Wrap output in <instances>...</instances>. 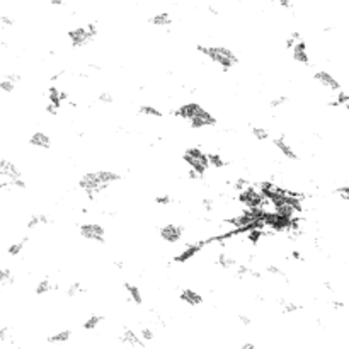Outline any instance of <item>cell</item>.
Wrapping results in <instances>:
<instances>
[{
  "instance_id": "6da1fadb",
  "label": "cell",
  "mask_w": 349,
  "mask_h": 349,
  "mask_svg": "<svg viewBox=\"0 0 349 349\" xmlns=\"http://www.w3.org/2000/svg\"><path fill=\"white\" fill-rule=\"evenodd\" d=\"M196 50L199 53H203L204 56H208L210 60H213L216 65H220L223 70H229L234 65L239 63V56L235 55L234 51L225 48V46H204V45H198Z\"/></svg>"
},
{
  "instance_id": "7a4b0ae2",
  "label": "cell",
  "mask_w": 349,
  "mask_h": 349,
  "mask_svg": "<svg viewBox=\"0 0 349 349\" xmlns=\"http://www.w3.org/2000/svg\"><path fill=\"white\" fill-rule=\"evenodd\" d=\"M96 36H97L96 23H89L87 26H84V28H75L68 31V39H70L72 46H75V48L89 45Z\"/></svg>"
},
{
  "instance_id": "3957f363",
  "label": "cell",
  "mask_w": 349,
  "mask_h": 349,
  "mask_svg": "<svg viewBox=\"0 0 349 349\" xmlns=\"http://www.w3.org/2000/svg\"><path fill=\"white\" fill-rule=\"evenodd\" d=\"M184 162L188 163L189 169H193V171H196L201 176H204V172L208 171V158H206V153L203 150H199L198 147H191V149H188L184 152Z\"/></svg>"
},
{
  "instance_id": "277c9868",
  "label": "cell",
  "mask_w": 349,
  "mask_h": 349,
  "mask_svg": "<svg viewBox=\"0 0 349 349\" xmlns=\"http://www.w3.org/2000/svg\"><path fill=\"white\" fill-rule=\"evenodd\" d=\"M237 199H239V203L244 206L245 210H252V208L266 210V204H269V201L264 199L261 194H259L257 188H254V186H247L244 191H240Z\"/></svg>"
},
{
  "instance_id": "5b68a950",
  "label": "cell",
  "mask_w": 349,
  "mask_h": 349,
  "mask_svg": "<svg viewBox=\"0 0 349 349\" xmlns=\"http://www.w3.org/2000/svg\"><path fill=\"white\" fill-rule=\"evenodd\" d=\"M78 232L84 239L91 240V242H97V244H104L106 242V235H104V227L99 223H84L78 227Z\"/></svg>"
},
{
  "instance_id": "8992f818",
  "label": "cell",
  "mask_w": 349,
  "mask_h": 349,
  "mask_svg": "<svg viewBox=\"0 0 349 349\" xmlns=\"http://www.w3.org/2000/svg\"><path fill=\"white\" fill-rule=\"evenodd\" d=\"M78 186H80L84 191L87 193L89 198H94V194L96 193H102L104 188L100 186L99 181H97V174L96 172H87L84 174V176L80 177V181H78Z\"/></svg>"
},
{
  "instance_id": "52a82bcc",
  "label": "cell",
  "mask_w": 349,
  "mask_h": 349,
  "mask_svg": "<svg viewBox=\"0 0 349 349\" xmlns=\"http://www.w3.org/2000/svg\"><path fill=\"white\" fill-rule=\"evenodd\" d=\"M158 235H160V239L163 242H167V244H177V242L182 239L184 229L181 225L167 223V225H163L160 230H158Z\"/></svg>"
},
{
  "instance_id": "ba28073f",
  "label": "cell",
  "mask_w": 349,
  "mask_h": 349,
  "mask_svg": "<svg viewBox=\"0 0 349 349\" xmlns=\"http://www.w3.org/2000/svg\"><path fill=\"white\" fill-rule=\"evenodd\" d=\"M203 109L198 102H186V104H182L181 108H177V109H174L171 111V114H174L176 118H181V119H188V121H191L194 116H196L199 111Z\"/></svg>"
},
{
  "instance_id": "9c48e42d",
  "label": "cell",
  "mask_w": 349,
  "mask_h": 349,
  "mask_svg": "<svg viewBox=\"0 0 349 349\" xmlns=\"http://www.w3.org/2000/svg\"><path fill=\"white\" fill-rule=\"evenodd\" d=\"M189 123H191V128L201 130V128H204V126H215L216 125V118L203 108L191 121H189Z\"/></svg>"
},
{
  "instance_id": "30bf717a",
  "label": "cell",
  "mask_w": 349,
  "mask_h": 349,
  "mask_svg": "<svg viewBox=\"0 0 349 349\" xmlns=\"http://www.w3.org/2000/svg\"><path fill=\"white\" fill-rule=\"evenodd\" d=\"M206 245V242L204 240H198V242H193V244H189L186 245V249H184L179 256L174 257V261L179 262V264H182V262H186L189 261V259H193L196 254H199L201 251H203V247Z\"/></svg>"
},
{
  "instance_id": "8fae6325",
  "label": "cell",
  "mask_w": 349,
  "mask_h": 349,
  "mask_svg": "<svg viewBox=\"0 0 349 349\" xmlns=\"http://www.w3.org/2000/svg\"><path fill=\"white\" fill-rule=\"evenodd\" d=\"M314 77H315V80H317V82H320L322 86L327 87V89H331V91H337V92L341 91V84H339V80H337L336 77H332L329 72L319 70V72H315V73H314Z\"/></svg>"
},
{
  "instance_id": "7c38bea8",
  "label": "cell",
  "mask_w": 349,
  "mask_h": 349,
  "mask_svg": "<svg viewBox=\"0 0 349 349\" xmlns=\"http://www.w3.org/2000/svg\"><path fill=\"white\" fill-rule=\"evenodd\" d=\"M0 177L2 181H9V179H20L23 174L10 160H0Z\"/></svg>"
},
{
  "instance_id": "4fadbf2b",
  "label": "cell",
  "mask_w": 349,
  "mask_h": 349,
  "mask_svg": "<svg viewBox=\"0 0 349 349\" xmlns=\"http://www.w3.org/2000/svg\"><path fill=\"white\" fill-rule=\"evenodd\" d=\"M292 55H293V60L301 63V65H309V63H310L309 51H306V43H305L303 39H300L298 43L293 46Z\"/></svg>"
},
{
  "instance_id": "5bb4252c",
  "label": "cell",
  "mask_w": 349,
  "mask_h": 349,
  "mask_svg": "<svg viewBox=\"0 0 349 349\" xmlns=\"http://www.w3.org/2000/svg\"><path fill=\"white\" fill-rule=\"evenodd\" d=\"M273 143L274 147L283 153L284 157L288 158V160H298V155H297V152L293 150V147L286 143V140L283 138V136H276V138L273 140Z\"/></svg>"
},
{
  "instance_id": "9a60e30c",
  "label": "cell",
  "mask_w": 349,
  "mask_h": 349,
  "mask_svg": "<svg viewBox=\"0 0 349 349\" xmlns=\"http://www.w3.org/2000/svg\"><path fill=\"white\" fill-rule=\"evenodd\" d=\"M29 145L31 147H36V149H43V150H48L51 147V138L43 131H36V133L31 135L29 138Z\"/></svg>"
},
{
  "instance_id": "2e32d148",
  "label": "cell",
  "mask_w": 349,
  "mask_h": 349,
  "mask_svg": "<svg viewBox=\"0 0 349 349\" xmlns=\"http://www.w3.org/2000/svg\"><path fill=\"white\" fill-rule=\"evenodd\" d=\"M96 174H97V181H99V184H100V186H102L104 189H108V188L111 186V184L118 182L119 179H121L119 174H116V172H113V171H97Z\"/></svg>"
},
{
  "instance_id": "e0dca14e",
  "label": "cell",
  "mask_w": 349,
  "mask_h": 349,
  "mask_svg": "<svg viewBox=\"0 0 349 349\" xmlns=\"http://www.w3.org/2000/svg\"><path fill=\"white\" fill-rule=\"evenodd\" d=\"M179 298H181L184 303H188L191 306H198V305L203 303V297H201L198 292L191 290V288H184L181 292V295H179Z\"/></svg>"
},
{
  "instance_id": "ac0fdd59",
  "label": "cell",
  "mask_w": 349,
  "mask_h": 349,
  "mask_svg": "<svg viewBox=\"0 0 349 349\" xmlns=\"http://www.w3.org/2000/svg\"><path fill=\"white\" fill-rule=\"evenodd\" d=\"M121 341H123L125 344L131 346V347H143L145 346V342L140 339L138 334H136L135 331H131V329H125L123 336H121Z\"/></svg>"
},
{
  "instance_id": "d6986e66",
  "label": "cell",
  "mask_w": 349,
  "mask_h": 349,
  "mask_svg": "<svg viewBox=\"0 0 349 349\" xmlns=\"http://www.w3.org/2000/svg\"><path fill=\"white\" fill-rule=\"evenodd\" d=\"M125 290H126V293H128L130 301H133L135 305L143 303V295H141V290L138 286H135V284H131V283H125Z\"/></svg>"
},
{
  "instance_id": "ffe728a7",
  "label": "cell",
  "mask_w": 349,
  "mask_h": 349,
  "mask_svg": "<svg viewBox=\"0 0 349 349\" xmlns=\"http://www.w3.org/2000/svg\"><path fill=\"white\" fill-rule=\"evenodd\" d=\"M150 24L153 26H158V28H167V26L172 24V17L169 12H160V14H155L150 17Z\"/></svg>"
},
{
  "instance_id": "44dd1931",
  "label": "cell",
  "mask_w": 349,
  "mask_h": 349,
  "mask_svg": "<svg viewBox=\"0 0 349 349\" xmlns=\"http://www.w3.org/2000/svg\"><path fill=\"white\" fill-rule=\"evenodd\" d=\"M51 223V218L48 215H33L31 218L28 220V223H26V227H28V230H33L36 229L38 225H48Z\"/></svg>"
},
{
  "instance_id": "7402d4cb",
  "label": "cell",
  "mask_w": 349,
  "mask_h": 349,
  "mask_svg": "<svg viewBox=\"0 0 349 349\" xmlns=\"http://www.w3.org/2000/svg\"><path fill=\"white\" fill-rule=\"evenodd\" d=\"M70 336H72V332L65 329V331H58L56 334H53L48 337V342L50 344H63V342H67L68 339H70Z\"/></svg>"
},
{
  "instance_id": "603a6c76",
  "label": "cell",
  "mask_w": 349,
  "mask_h": 349,
  "mask_svg": "<svg viewBox=\"0 0 349 349\" xmlns=\"http://www.w3.org/2000/svg\"><path fill=\"white\" fill-rule=\"evenodd\" d=\"M206 158H208V166L210 167H215V169L225 167V160H223V157H221L220 153L210 152V153H206Z\"/></svg>"
},
{
  "instance_id": "cb8c5ba5",
  "label": "cell",
  "mask_w": 349,
  "mask_h": 349,
  "mask_svg": "<svg viewBox=\"0 0 349 349\" xmlns=\"http://www.w3.org/2000/svg\"><path fill=\"white\" fill-rule=\"evenodd\" d=\"M56 286L55 284H53L50 279H41V281L36 284V288H34V292H36V295H39V297H43V295H46V293H50L51 290H55Z\"/></svg>"
},
{
  "instance_id": "d4e9b609",
  "label": "cell",
  "mask_w": 349,
  "mask_h": 349,
  "mask_svg": "<svg viewBox=\"0 0 349 349\" xmlns=\"http://www.w3.org/2000/svg\"><path fill=\"white\" fill-rule=\"evenodd\" d=\"M264 235H266V232H264V230H259V229H251V230L245 234V239H247V242H249V244H252V245H257L259 242H261V239H262Z\"/></svg>"
},
{
  "instance_id": "484cf974",
  "label": "cell",
  "mask_w": 349,
  "mask_h": 349,
  "mask_svg": "<svg viewBox=\"0 0 349 349\" xmlns=\"http://www.w3.org/2000/svg\"><path fill=\"white\" fill-rule=\"evenodd\" d=\"M251 133H252L254 138L259 140V141H266V140H269V136H271L269 130L268 128H262V126H252Z\"/></svg>"
},
{
  "instance_id": "4316f807",
  "label": "cell",
  "mask_w": 349,
  "mask_h": 349,
  "mask_svg": "<svg viewBox=\"0 0 349 349\" xmlns=\"http://www.w3.org/2000/svg\"><path fill=\"white\" fill-rule=\"evenodd\" d=\"M216 264H218L221 269H230V268L235 266L237 261L232 256H227L225 252H221L220 256H218V259H216Z\"/></svg>"
},
{
  "instance_id": "83f0119b",
  "label": "cell",
  "mask_w": 349,
  "mask_h": 349,
  "mask_svg": "<svg viewBox=\"0 0 349 349\" xmlns=\"http://www.w3.org/2000/svg\"><path fill=\"white\" fill-rule=\"evenodd\" d=\"M48 100H50L48 104H53L55 108L60 109L61 104H63L61 99H60V89H58V87H50L48 89Z\"/></svg>"
},
{
  "instance_id": "f1b7e54d",
  "label": "cell",
  "mask_w": 349,
  "mask_h": 349,
  "mask_svg": "<svg viewBox=\"0 0 349 349\" xmlns=\"http://www.w3.org/2000/svg\"><path fill=\"white\" fill-rule=\"evenodd\" d=\"M329 106H331V108H346V106H347V94L344 91H339V92H337L336 99L329 100Z\"/></svg>"
},
{
  "instance_id": "f546056e",
  "label": "cell",
  "mask_w": 349,
  "mask_h": 349,
  "mask_svg": "<svg viewBox=\"0 0 349 349\" xmlns=\"http://www.w3.org/2000/svg\"><path fill=\"white\" fill-rule=\"evenodd\" d=\"M80 293H86V288H84L80 283L68 284L67 290H65V295H67L68 298H73V297H77V295H80Z\"/></svg>"
},
{
  "instance_id": "4dcf8cb0",
  "label": "cell",
  "mask_w": 349,
  "mask_h": 349,
  "mask_svg": "<svg viewBox=\"0 0 349 349\" xmlns=\"http://www.w3.org/2000/svg\"><path fill=\"white\" fill-rule=\"evenodd\" d=\"M26 242H28V237H24L23 240H19V242H15V244L12 245H9V249H7V254L9 256H12V257H17L20 252H23L24 249V245H26Z\"/></svg>"
},
{
  "instance_id": "1f68e13d",
  "label": "cell",
  "mask_w": 349,
  "mask_h": 349,
  "mask_svg": "<svg viewBox=\"0 0 349 349\" xmlns=\"http://www.w3.org/2000/svg\"><path fill=\"white\" fill-rule=\"evenodd\" d=\"M140 114L152 116V118H162V111L157 109V108H153V106H149V104L140 106Z\"/></svg>"
},
{
  "instance_id": "d6a6232c",
  "label": "cell",
  "mask_w": 349,
  "mask_h": 349,
  "mask_svg": "<svg viewBox=\"0 0 349 349\" xmlns=\"http://www.w3.org/2000/svg\"><path fill=\"white\" fill-rule=\"evenodd\" d=\"M14 274L10 269H0V286H5V284H14Z\"/></svg>"
},
{
  "instance_id": "836d02e7",
  "label": "cell",
  "mask_w": 349,
  "mask_h": 349,
  "mask_svg": "<svg viewBox=\"0 0 349 349\" xmlns=\"http://www.w3.org/2000/svg\"><path fill=\"white\" fill-rule=\"evenodd\" d=\"M100 322H102V315H91L86 322H84V329H86V331H94L100 324Z\"/></svg>"
},
{
  "instance_id": "e575fe53",
  "label": "cell",
  "mask_w": 349,
  "mask_h": 349,
  "mask_svg": "<svg viewBox=\"0 0 349 349\" xmlns=\"http://www.w3.org/2000/svg\"><path fill=\"white\" fill-rule=\"evenodd\" d=\"M288 102V97L286 96H278V97H274L269 100V108L271 109H278V108H281V106H284Z\"/></svg>"
},
{
  "instance_id": "d590c367",
  "label": "cell",
  "mask_w": 349,
  "mask_h": 349,
  "mask_svg": "<svg viewBox=\"0 0 349 349\" xmlns=\"http://www.w3.org/2000/svg\"><path fill=\"white\" fill-rule=\"evenodd\" d=\"M15 89V84H12L9 80L7 77H4L2 80H0V91L2 92H5V94H10Z\"/></svg>"
},
{
  "instance_id": "8d00e7d4",
  "label": "cell",
  "mask_w": 349,
  "mask_h": 349,
  "mask_svg": "<svg viewBox=\"0 0 349 349\" xmlns=\"http://www.w3.org/2000/svg\"><path fill=\"white\" fill-rule=\"evenodd\" d=\"M249 186V182L245 181L244 177H237L234 182H232V188H234V191L237 193H240V191H244V189Z\"/></svg>"
},
{
  "instance_id": "74e56055",
  "label": "cell",
  "mask_w": 349,
  "mask_h": 349,
  "mask_svg": "<svg viewBox=\"0 0 349 349\" xmlns=\"http://www.w3.org/2000/svg\"><path fill=\"white\" fill-rule=\"evenodd\" d=\"M266 273L273 274V276H279V278H284V271L276 264H268L266 266Z\"/></svg>"
},
{
  "instance_id": "f35d334b",
  "label": "cell",
  "mask_w": 349,
  "mask_h": 349,
  "mask_svg": "<svg viewBox=\"0 0 349 349\" xmlns=\"http://www.w3.org/2000/svg\"><path fill=\"white\" fill-rule=\"evenodd\" d=\"M281 305H283L284 314H295V312L300 310V305L293 303V301H281Z\"/></svg>"
},
{
  "instance_id": "ab89813d",
  "label": "cell",
  "mask_w": 349,
  "mask_h": 349,
  "mask_svg": "<svg viewBox=\"0 0 349 349\" xmlns=\"http://www.w3.org/2000/svg\"><path fill=\"white\" fill-rule=\"evenodd\" d=\"M301 38H300V33H292V36H290V38L284 41V46H286L288 50H293V46L298 43Z\"/></svg>"
},
{
  "instance_id": "60d3db41",
  "label": "cell",
  "mask_w": 349,
  "mask_h": 349,
  "mask_svg": "<svg viewBox=\"0 0 349 349\" xmlns=\"http://www.w3.org/2000/svg\"><path fill=\"white\" fill-rule=\"evenodd\" d=\"M140 336H141V339L143 341H153L155 339V332H153L150 327H143L140 332Z\"/></svg>"
},
{
  "instance_id": "b9f144b4",
  "label": "cell",
  "mask_w": 349,
  "mask_h": 349,
  "mask_svg": "<svg viewBox=\"0 0 349 349\" xmlns=\"http://www.w3.org/2000/svg\"><path fill=\"white\" fill-rule=\"evenodd\" d=\"M251 271H252L251 266H247V264H240V266L237 268V274H235V276L237 278H244V276H247V274H251Z\"/></svg>"
},
{
  "instance_id": "7bdbcfd3",
  "label": "cell",
  "mask_w": 349,
  "mask_h": 349,
  "mask_svg": "<svg viewBox=\"0 0 349 349\" xmlns=\"http://www.w3.org/2000/svg\"><path fill=\"white\" fill-rule=\"evenodd\" d=\"M336 194H337V196H341V199L346 203V201L349 199V188H347V184H344V186H341V188H337L336 189Z\"/></svg>"
},
{
  "instance_id": "ee69618b",
  "label": "cell",
  "mask_w": 349,
  "mask_h": 349,
  "mask_svg": "<svg viewBox=\"0 0 349 349\" xmlns=\"http://www.w3.org/2000/svg\"><path fill=\"white\" fill-rule=\"evenodd\" d=\"M155 203L160 204V206H167V204H172V198L169 196V194H158L155 198Z\"/></svg>"
},
{
  "instance_id": "f6af8a7d",
  "label": "cell",
  "mask_w": 349,
  "mask_h": 349,
  "mask_svg": "<svg viewBox=\"0 0 349 349\" xmlns=\"http://www.w3.org/2000/svg\"><path fill=\"white\" fill-rule=\"evenodd\" d=\"M97 100H99V102H102V104H113L114 102V97L111 96L109 92H100Z\"/></svg>"
},
{
  "instance_id": "bcb514c9",
  "label": "cell",
  "mask_w": 349,
  "mask_h": 349,
  "mask_svg": "<svg viewBox=\"0 0 349 349\" xmlns=\"http://www.w3.org/2000/svg\"><path fill=\"white\" fill-rule=\"evenodd\" d=\"M0 341H4V342L10 341V331H9V327H0Z\"/></svg>"
},
{
  "instance_id": "7dc6e473",
  "label": "cell",
  "mask_w": 349,
  "mask_h": 349,
  "mask_svg": "<svg viewBox=\"0 0 349 349\" xmlns=\"http://www.w3.org/2000/svg\"><path fill=\"white\" fill-rule=\"evenodd\" d=\"M0 24L5 26V28H10V26L14 24L12 17H9V15H0Z\"/></svg>"
},
{
  "instance_id": "c3c4849f",
  "label": "cell",
  "mask_w": 349,
  "mask_h": 349,
  "mask_svg": "<svg viewBox=\"0 0 349 349\" xmlns=\"http://www.w3.org/2000/svg\"><path fill=\"white\" fill-rule=\"evenodd\" d=\"M239 322H240L242 325L249 327L252 324V319H251V317H247L245 314H239Z\"/></svg>"
},
{
  "instance_id": "681fc988",
  "label": "cell",
  "mask_w": 349,
  "mask_h": 349,
  "mask_svg": "<svg viewBox=\"0 0 349 349\" xmlns=\"http://www.w3.org/2000/svg\"><path fill=\"white\" fill-rule=\"evenodd\" d=\"M213 199H210V198H204L203 199V208L206 210V211H208V213H210V211H213Z\"/></svg>"
},
{
  "instance_id": "f907efd6",
  "label": "cell",
  "mask_w": 349,
  "mask_h": 349,
  "mask_svg": "<svg viewBox=\"0 0 349 349\" xmlns=\"http://www.w3.org/2000/svg\"><path fill=\"white\" fill-rule=\"evenodd\" d=\"M188 177L191 179V181H198V179H203V176H201V174H198L196 171H193V169H189V171H188Z\"/></svg>"
},
{
  "instance_id": "816d5d0a",
  "label": "cell",
  "mask_w": 349,
  "mask_h": 349,
  "mask_svg": "<svg viewBox=\"0 0 349 349\" xmlns=\"http://www.w3.org/2000/svg\"><path fill=\"white\" fill-rule=\"evenodd\" d=\"M46 113L51 114V116H56L58 114V108H55L53 104H48V106H46Z\"/></svg>"
},
{
  "instance_id": "f5cc1de1",
  "label": "cell",
  "mask_w": 349,
  "mask_h": 349,
  "mask_svg": "<svg viewBox=\"0 0 349 349\" xmlns=\"http://www.w3.org/2000/svg\"><path fill=\"white\" fill-rule=\"evenodd\" d=\"M331 306L332 309H344V303L342 301H331Z\"/></svg>"
},
{
  "instance_id": "db71d44e",
  "label": "cell",
  "mask_w": 349,
  "mask_h": 349,
  "mask_svg": "<svg viewBox=\"0 0 349 349\" xmlns=\"http://www.w3.org/2000/svg\"><path fill=\"white\" fill-rule=\"evenodd\" d=\"M292 257H293V259H297V261H301V259H303V256H301V252H300V251H293V252H292Z\"/></svg>"
},
{
  "instance_id": "11a10c76",
  "label": "cell",
  "mask_w": 349,
  "mask_h": 349,
  "mask_svg": "<svg viewBox=\"0 0 349 349\" xmlns=\"http://www.w3.org/2000/svg\"><path fill=\"white\" fill-rule=\"evenodd\" d=\"M63 73H65V70H60V72H56L55 75L51 77V80H53V82H55V80H58V78H60V77H63Z\"/></svg>"
},
{
  "instance_id": "9f6ffc18",
  "label": "cell",
  "mask_w": 349,
  "mask_h": 349,
  "mask_svg": "<svg viewBox=\"0 0 349 349\" xmlns=\"http://www.w3.org/2000/svg\"><path fill=\"white\" fill-rule=\"evenodd\" d=\"M239 349H256V346H254L252 342H247V344H244V346L239 347Z\"/></svg>"
}]
</instances>
